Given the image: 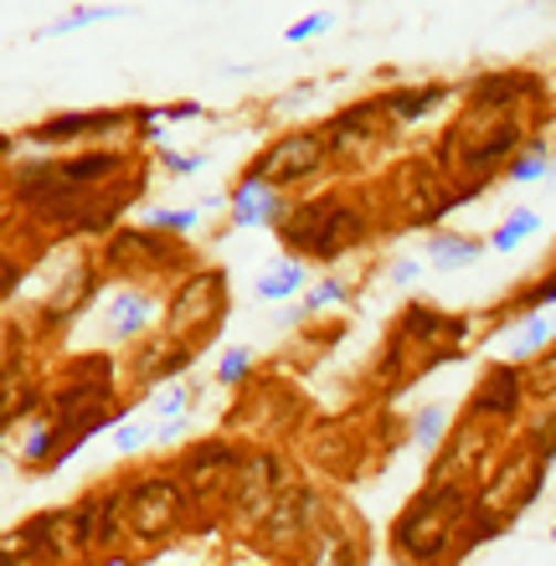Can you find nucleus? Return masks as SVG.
I'll list each match as a JSON object with an SVG mask.
<instances>
[{
	"label": "nucleus",
	"instance_id": "1a4fd4ad",
	"mask_svg": "<svg viewBox=\"0 0 556 566\" xmlns=\"http://www.w3.org/2000/svg\"><path fill=\"white\" fill-rule=\"evenodd\" d=\"M480 253H484V242L453 238V232H438V238L428 242V258H433L438 269H464V263H474Z\"/></svg>",
	"mask_w": 556,
	"mask_h": 566
},
{
	"label": "nucleus",
	"instance_id": "423d86ee",
	"mask_svg": "<svg viewBox=\"0 0 556 566\" xmlns=\"http://www.w3.org/2000/svg\"><path fill=\"white\" fill-rule=\"evenodd\" d=\"M150 314H155V304L145 294H114V304H108V329H114L119 340H129V335L145 329Z\"/></svg>",
	"mask_w": 556,
	"mask_h": 566
},
{
	"label": "nucleus",
	"instance_id": "6ab92c4d",
	"mask_svg": "<svg viewBox=\"0 0 556 566\" xmlns=\"http://www.w3.org/2000/svg\"><path fill=\"white\" fill-rule=\"evenodd\" d=\"M438 432H443V407H428L418 418V443L422 448H433L438 443Z\"/></svg>",
	"mask_w": 556,
	"mask_h": 566
},
{
	"label": "nucleus",
	"instance_id": "5701e85b",
	"mask_svg": "<svg viewBox=\"0 0 556 566\" xmlns=\"http://www.w3.org/2000/svg\"><path fill=\"white\" fill-rule=\"evenodd\" d=\"M46 443H52V428H36V432L27 438V448H21V453H27V459H42Z\"/></svg>",
	"mask_w": 556,
	"mask_h": 566
},
{
	"label": "nucleus",
	"instance_id": "ddd939ff",
	"mask_svg": "<svg viewBox=\"0 0 556 566\" xmlns=\"http://www.w3.org/2000/svg\"><path fill=\"white\" fill-rule=\"evenodd\" d=\"M552 340V325L546 319H526V329H515V340H511V356H531V350H542V345Z\"/></svg>",
	"mask_w": 556,
	"mask_h": 566
},
{
	"label": "nucleus",
	"instance_id": "4468645a",
	"mask_svg": "<svg viewBox=\"0 0 556 566\" xmlns=\"http://www.w3.org/2000/svg\"><path fill=\"white\" fill-rule=\"evenodd\" d=\"M542 176H552V160H546L542 145H531L526 155L511 165V180H542Z\"/></svg>",
	"mask_w": 556,
	"mask_h": 566
},
{
	"label": "nucleus",
	"instance_id": "f03ea898",
	"mask_svg": "<svg viewBox=\"0 0 556 566\" xmlns=\"http://www.w3.org/2000/svg\"><path fill=\"white\" fill-rule=\"evenodd\" d=\"M319 160H325V139L319 135H289L284 145H273L269 155H263V165H258L253 176L258 180H300V176H310Z\"/></svg>",
	"mask_w": 556,
	"mask_h": 566
},
{
	"label": "nucleus",
	"instance_id": "aec40b11",
	"mask_svg": "<svg viewBox=\"0 0 556 566\" xmlns=\"http://www.w3.org/2000/svg\"><path fill=\"white\" fill-rule=\"evenodd\" d=\"M150 227H166V232H186V227H196V211H150Z\"/></svg>",
	"mask_w": 556,
	"mask_h": 566
},
{
	"label": "nucleus",
	"instance_id": "a878e982",
	"mask_svg": "<svg viewBox=\"0 0 556 566\" xmlns=\"http://www.w3.org/2000/svg\"><path fill=\"white\" fill-rule=\"evenodd\" d=\"M412 279H418V263H412V258L391 263V283H412Z\"/></svg>",
	"mask_w": 556,
	"mask_h": 566
},
{
	"label": "nucleus",
	"instance_id": "f257e3e1",
	"mask_svg": "<svg viewBox=\"0 0 556 566\" xmlns=\"http://www.w3.org/2000/svg\"><path fill=\"white\" fill-rule=\"evenodd\" d=\"M449 500V490H438V494H422L418 505L402 515V525H397V546L412 556H433L438 546H443V531H449V521L438 515V505Z\"/></svg>",
	"mask_w": 556,
	"mask_h": 566
},
{
	"label": "nucleus",
	"instance_id": "2eb2a0df",
	"mask_svg": "<svg viewBox=\"0 0 556 566\" xmlns=\"http://www.w3.org/2000/svg\"><path fill=\"white\" fill-rule=\"evenodd\" d=\"M108 170H119V155H88L83 165H67L62 176L67 180H104Z\"/></svg>",
	"mask_w": 556,
	"mask_h": 566
},
{
	"label": "nucleus",
	"instance_id": "f3484780",
	"mask_svg": "<svg viewBox=\"0 0 556 566\" xmlns=\"http://www.w3.org/2000/svg\"><path fill=\"white\" fill-rule=\"evenodd\" d=\"M325 27H331V15H325V11H310L304 21H294V27L284 31V42H310V36H315V31H325Z\"/></svg>",
	"mask_w": 556,
	"mask_h": 566
},
{
	"label": "nucleus",
	"instance_id": "393cba45",
	"mask_svg": "<svg viewBox=\"0 0 556 566\" xmlns=\"http://www.w3.org/2000/svg\"><path fill=\"white\" fill-rule=\"evenodd\" d=\"M196 165H201V160H191V155H166V170H170V176H191Z\"/></svg>",
	"mask_w": 556,
	"mask_h": 566
},
{
	"label": "nucleus",
	"instance_id": "bb28decb",
	"mask_svg": "<svg viewBox=\"0 0 556 566\" xmlns=\"http://www.w3.org/2000/svg\"><path fill=\"white\" fill-rule=\"evenodd\" d=\"M114 443H119V448H139V443H145V432H139V428H119V438H114Z\"/></svg>",
	"mask_w": 556,
	"mask_h": 566
},
{
	"label": "nucleus",
	"instance_id": "9b49d317",
	"mask_svg": "<svg viewBox=\"0 0 556 566\" xmlns=\"http://www.w3.org/2000/svg\"><path fill=\"white\" fill-rule=\"evenodd\" d=\"M300 283H304V269H300V263H279V269L263 273L258 294H263V298H294V294H300Z\"/></svg>",
	"mask_w": 556,
	"mask_h": 566
},
{
	"label": "nucleus",
	"instance_id": "cd10ccee",
	"mask_svg": "<svg viewBox=\"0 0 556 566\" xmlns=\"http://www.w3.org/2000/svg\"><path fill=\"white\" fill-rule=\"evenodd\" d=\"M196 114H201V108H196V104H176V108H166L160 119H196Z\"/></svg>",
	"mask_w": 556,
	"mask_h": 566
},
{
	"label": "nucleus",
	"instance_id": "9d476101",
	"mask_svg": "<svg viewBox=\"0 0 556 566\" xmlns=\"http://www.w3.org/2000/svg\"><path fill=\"white\" fill-rule=\"evenodd\" d=\"M515 402H521V381H515V371L505 366V371H495V381L480 391V407L484 412H511Z\"/></svg>",
	"mask_w": 556,
	"mask_h": 566
},
{
	"label": "nucleus",
	"instance_id": "dca6fc26",
	"mask_svg": "<svg viewBox=\"0 0 556 566\" xmlns=\"http://www.w3.org/2000/svg\"><path fill=\"white\" fill-rule=\"evenodd\" d=\"M325 304H346V283H340V279H325V283H319L315 294L304 298V314H310V310H325Z\"/></svg>",
	"mask_w": 556,
	"mask_h": 566
},
{
	"label": "nucleus",
	"instance_id": "20e7f679",
	"mask_svg": "<svg viewBox=\"0 0 556 566\" xmlns=\"http://www.w3.org/2000/svg\"><path fill=\"white\" fill-rule=\"evenodd\" d=\"M129 510H135L139 536H160V531L176 521V490H170V484H139V490L129 494Z\"/></svg>",
	"mask_w": 556,
	"mask_h": 566
},
{
	"label": "nucleus",
	"instance_id": "6e6552de",
	"mask_svg": "<svg viewBox=\"0 0 556 566\" xmlns=\"http://www.w3.org/2000/svg\"><path fill=\"white\" fill-rule=\"evenodd\" d=\"M438 104H449V88L438 83V88H412V93H391L387 98V108L397 114L402 124H412V119H422V114H433Z\"/></svg>",
	"mask_w": 556,
	"mask_h": 566
},
{
	"label": "nucleus",
	"instance_id": "39448f33",
	"mask_svg": "<svg viewBox=\"0 0 556 566\" xmlns=\"http://www.w3.org/2000/svg\"><path fill=\"white\" fill-rule=\"evenodd\" d=\"M119 114H62L57 124H42V129H31V139H42V145H57V139H83V135H104V129H119Z\"/></svg>",
	"mask_w": 556,
	"mask_h": 566
},
{
	"label": "nucleus",
	"instance_id": "0eeeda50",
	"mask_svg": "<svg viewBox=\"0 0 556 566\" xmlns=\"http://www.w3.org/2000/svg\"><path fill=\"white\" fill-rule=\"evenodd\" d=\"M114 15H129V11H124V6H77V11H67L62 21H46V27L36 31V42L67 36V31H77V27H98V21H114Z\"/></svg>",
	"mask_w": 556,
	"mask_h": 566
},
{
	"label": "nucleus",
	"instance_id": "4be33fe9",
	"mask_svg": "<svg viewBox=\"0 0 556 566\" xmlns=\"http://www.w3.org/2000/svg\"><path fill=\"white\" fill-rule=\"evenodd\" d=\"M160 412H166V418H181L186 412V387H170L166 397H160Z\"/></svg>",
	"mask_w": 556,
	"mask_h": 566
},
{
	"label": "nucleus",
	"instance_id": "412c9836",
	"mask_svg": "<svg viewBox=\"0 0 556 566\" xmlns=\"http://www.w3.org/2000/svg\"><path fill=\"white\" fill-rule=\"evenodd\" d=\"M407 325H412V335H438L443 319H438L433 310H407Z\"/></svg>",
	"mask_w": 556,
	"mask_h": 566
},
{
	"label": "nucleus",
	"instance_id": "b1692460",
	"mask_svg": "<svg viewBox=\"0 0 556 566\" xmlns=\"http://www.w3.org/2000/svg\"><path fill=\"white\" fill-rule=\"evenodd\" d=\"M526 304H556V273L542 283V289H531V294H526Z\"/></svg>",
	"mask_w": 556,
	"mask_h": 566
},
{
	"label": "nucleus",
	"instance_id": "7ed1b4c3",
	"mask_svg": "<svg viewBox=\"0 0 556 566\" xmlns=\"http://www.w3.org/2000/svg\"><path fill=\"white\" fill-rule=\"evenodd\" d=\"M279 217H284L279 186H273V180H258V176L242 180L238 196H232V222L238 227H273Z\"/></svg>",
	"mask_w": 556,
	"mask_h": 566
},
{
	"label": "nucleus",
	"instance_id": "f8f14e48",
	"mask_svg": "<svg viewBox=\"0 0 556 566\" xmlns=\"http://www.w3.org/2000/svg\"><path fill=\"white\" fill-rule=\"evenodd\" d=\"M536 227H542V222H536V211H515L511 222H505L495 238H490V248H495V253H515V248H521V242H526Z\"/></svg>",
	"mask_w": 556,
	"mask_h": 566
},
{
	"label": "nucleus",
	"instance_id": "a211bd4d",
	"mask_svg": "<svg viewBox=\"0 0 556 566\" xmlns=\"http://www.w3.org/2000/svg\"><path fill=\"white\" fill-rule=\"evenodd\" d=\"M248 366H253V356H248V350H227V356H222V371H217V376H222L227 387H232V381H242V376H248Z\"/></svg>",
	"mask_w": 556,
	"mask_h": 566
}]
</instances>
